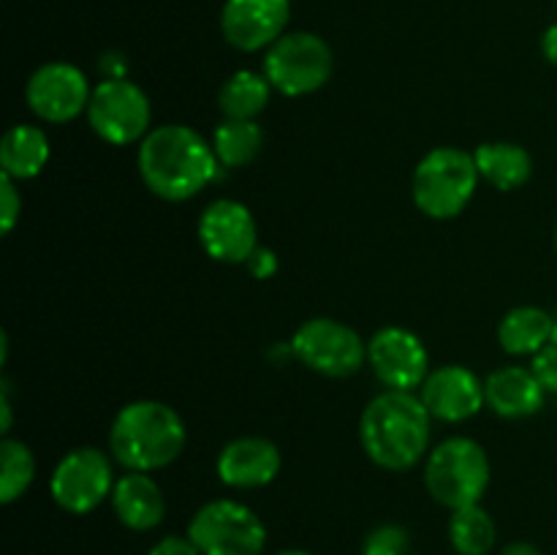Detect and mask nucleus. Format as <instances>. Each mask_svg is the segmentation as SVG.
Here are the masks:
<instances>
[{"label":"nucleus","mask_w":557,"mask_h":555,"mask_svg":"<svg viewBox=\"0 0 557 555\" xmlns=\"http://www.w3.org/2000/svg\"><path fill=\"white\" fill-rule=\"evenodd\" d=\"M212 141L180 123L158 125L139 145V174L163 201H188L218 177Z\"/></svg>","instance_id":"f257e3e1"},{"label":"nucleus","mask_w":557,"mask_h":555,"mask_svg":"<svg viewBox=\"0 0 557 555\" xmlns=\"http://www.w3.org/2000/svg\"><path fill=\"white\" fill-rule=\"evenodd\" d=\"M433 417L413 392L386 390L364 406L359 441L370 460L386 471H408L430 449Z\"/></svg>","instance_id":"f03ea898"},{"label":"nucleus","mask_w":557,"mask_h":555,"mask_svg":"<svg viewBox=\"0 0 557 555\" xmlns=\"http://www.w3.org/2000/svg\"><path fill=\"white\" fill-rule=\"evenodd\" d=\"M185 422L161 400H134L123 406L109 428V452L128 471L150 473L183 455Z\"/></svg>","instance_id":"7ed1b4c3"},{"label":"nucleus","mask_w":557,"mask_h":555,"mask_svg":"<svg viewBox=\"0 0 557 555\" xmlns=\"http://www.w3.org/2000/svg\"><path fill=\"white\" fill-rule=\"evenodd\" d=\"M413 205L435 221H451L471 205L479 188L473 152L435 147L413 169Z\"/></svg>","instance_id":"20e7f679"},{"label":"nucleus","mask_w":557,"mask_h":555,"mask_svg":"<svg viewBox=\"0 0 557 555\" xmlns=\"http://www.w3.org/2000/svg\"><path fill=\"white\" fill-rule=\"evenodd\" d=\"M424 488L435 504L449 511L482 504L490 488V457L484 446L466 435L441 441L428 455Z\"/></svg>","instance_id":"39448f33"},{"label":"nucleus","mask_w":557,"mask_h":555,"mask_svg":"<svg viewBox=\"0 0 557 555\" xmlns=\"http://www.w3.org/2000/svg\"><path fill=\"white\" fill-rule=\"evenodd\" d=\"M332 58L330 44L308 30L283 33L264 54V76L272 90L288 98L310 96L330 82Z\"/></svg>","instance_id":"423d86ee"},{"label":"nucleus","mask_w":557,"mask_h":555,"mask_svg":"<svg viewBox=\"0 0 557 555\" xmlns=\"http://www.w3.org/2000/svg\"><path fill=\"white\" fill-rule=\"evenodd\" d=\"M188 536L201 555H261L267 526L250 506L215 498L201 506L188 522Z\"/></svg>","instance_id":"0eeeda50"},{"label":"nucleus","mask_w":557,"mask_h":555,"mask_svg":"<svg viewBox=\"0 0 557 555\" xmlns=\"http://www.w3.org/2000/svg\"><path fill=\"white\" fill-rule=\"evenodd\" d=\"M288 348L305 368L330 379H346L368 365V343L359 332L324 316L299 324Z\"/></svg>","instance_id":"6e6552de"},{"label":"nucleus","mask_w":557,"mask_h":555,"mask_svg":"<svg viewBox=\"0 0 557 555\" xmlns=\"http://www.w3.org/2000/svg\"><path fill=\"white\" fill-rule=\"evenodd\" d=\"M87 123L109 145H134L152 131L150 98L131 79H103L92 87Z\"/></svg>","instance_id":"1a4fd4ad"},{"label":"nucleus","mask_w":557,"mask_h":555,"mask_svg":"<svg viewBox=\"0 0 557 555\" xmlns=\"http://www.w3.org/2000/svg\"><path fill=\"white\" fill-rule=\"evenodd\" d=\"M114 482L117 479H114V468L107 452L96 449V446H79L54 466L49 493L60 509L71 511V515H87L107 498H112Z\"/></svg>","instance_id":"9d476101"},{"label":"nucleus","mask_w":557,"mask_h":555,"mask_svg":"<svg viewBox=\"0 0 557 555\" xmlns=\"http://www.w3.org/2000/svg\"><path fill=\"white\" fill-rule=\"evenodd\" d=\"M90 96L92 87L87 85L85 71L65 60L38 65L25 87V101L30 112L44 123L54 125L71 123L82 112H87Z\"/></svg>","instance_id":"9b49d317"},{"label":"nucleus","mask_w":557,"mask_h":555,"mask_svg":"<svg viewBox=\"0 0 557 555\" xmlns=\"http://www.w3.org/2000/svg\"><path fill=\"white\" fill-rule=\"evenodd\" d=\"M199 243L210 259L221 264H245L259 248V226L243 201L218 199L199 218Z\"/></svg>","instance_id":"f8f14e48"},{"label":"nucleus","mask_w":557,"mask_h":555,"mask_svg":"<svg viewBox=\"0 0 557 555\" xmlns=\"http://www.w3.org/2000/svg\"><path fill=\"white\" fill-rule=\"evenodd\" d=\"M368 365L386 390L413 392L430 375V357L419 335L406 326H384L368 343Z\"/></svg>","instance_id":"ddd939ff"},{"label":"nucleus","mask_w":557,"mask_h":555,"mask_svg":"<svg viewBox=\"0 0 557 555\" xmlns=\"http://www.w3.org/2000/svg\"><path fill=\"white\" fill-rule=\"evenodd\" d=\"M292 0H226L221 9V33L239 52L270 49L286 33Z\"/></svg>","instance_id":"4468645a"},{"label":"nucleus","mask_w":557,"mask_h":555,"mask_svg":"<svg viewBox=\"0 0 557 555\" xmlns=\"http://www.w3.org/2000/svg\"><path fill=\"white\" fill-rule=\"evenodd\" d=\"M424 408L441 422H466L482 411L484 381L466 365H441L419 386Z\"/></svg>","instance_id":"2eb2a0df"},{"label":"nucleus","mask_w":557,"mask_h":555,"mask_svg":"<svg viewBox=\"0 0 557 555\" xmlns=\"http://www.w3.org/2000/svg\"><path fill=\"white\" fill-rule=\"evenodd\" d=\"M281 466L283 457L270 439L243 435L228 441L218 455V479L234 490L264 488L281 473Z\"/></svg>","instance_id":"dca6fc26"},{"label":"nucleus","mask_w":557,"mask_h":555,"mask_svg":"<svg viewBox=\"0 0 557 555\" xmlns=\"http://www.w3.org/2000/svg\"><path fill=\"white\" fill-rule=\"evenodd\" d=\"M544 390L531 368L520 365H506L493 370L484 381V400L498 417L504 419H525L533 417L544 406Z\"/></svg>","instance_id":"f3484780"},{"label":"nucleus","mask_w":557,"mask_h":555,"mask_svg":"<svg viewBox=\"0 0 557 555\" xmlns=\"http://www.w3.org/2000/svg\"><path fill=\"white\" fill-rule=\"evenodd\" d=\"M112 509L114 517L131 531H152L163 522L166 515V501H163L161 488L150 473L128 471L114 482L112 490Z\"/></svg>","instance_id":"a211bd4d"},{"label":"nucleus","mask_w":557,"mask_h":555,"mask_svg":"<svg viewBox=\"0 0 557 555\" xmlns=\"http://www.w3.org/2000/svg\"><path fill=\"white\" fill-rule=\"evenodd\" d=\"M479 177L498 190H517L531 180L533 158L515 141H484L473 150Z\"/></svg>","instance_id":"6ab92c4d"},{"label":"nucleus","mask_w":557,"mask_h":555,"mask_svg":"<svg viewBox=\"0 0 557 555\" xmlns=\"http://www.w3.org/2000/svg\"><path fill=\"white\" fill-rule=\"evenodd\" d=\"M555 319L536 305L511 308L498 324V343L511 357L539 354L547 343H553Z\"/></svg>","instance_id":"aec40b11"},{"label":"nucleus","mask_w":557,"mask_h":555,"mask_svg":"<svg viewBox=\"0 0 557 555\" xmlns=\"http://www.w3.org/2000/svg\"><path fill=\"white\" fill-rule=\"evenodd\" d=\"M49 161V139L38 125H11L0 141V169L11 180H33Z\"/></svg>","instance_id":"412c9836"},{"label":"nucleus","mask_w":557,"mask_h":555,"mask_svg":"<svg viewBox=\"0 0 557 555\" xmlns=\"http://www.w3.org/2000/svg\"><path fill=\"white\" fill-rule=\"evenodd\" d=\"M270 92L272 85L264 74L248 69L234 71L218 92V107L226 120H256L270 103Z\"/></svg>","instance_id":"4be33fe9"},{"label":"nucleus","mask_w":557,"mask_h":555,"mask_svg":"<svg viewBox=\"0 0 557 555\" xmlns=\"http://www.w3.org/2000/svg\"><path fill=\"white\" fill-rule=\"evenodd\" d=\"M264 147V131L256 120H223L212 134V150L226 169L248 166Z\"/></svg>","instance_id":"5701e85b"},{"label":"nucleus","mask_w":557,"mask_h":555,"mask_svg":"<svg viewBox=\"0 0 557 555\" xmlns=\"http://www.w3.org/2000/svg\"><path fill=\"white\" fill-rule=\"evenodd\" d=\"M449 542L457 555H490L498 542V526L482 504L451 511Z\"/></svg>","instance_id":"b1692460"},{"label":"nucleus","mask_w":557,"mask_h":555,"mask_svg":"<svg viewBox=\"0 0 557 555\" xmlns=\"http://www.w3.org/2000/svg\"><path fill=\"white\" fill-rule=\"evenodd\" d=\"M36 479V457L27 444L14 439L0 441V501L14 504Z\"/></svg>","instance_id":"393cba45"},{"label":"nucleus","mask_w":557,"mask_h":555,"mask_svg":"<svg viewBox=\"0 0 557 555\" xmlns=\"http://www.w3.org/2000/svg\"><path fill=\"white\" fill-rule=\"evenodd\" d=\"M408 550H411V533L397 522L375 526L362 542V555H408Z\"/></svg>","instance_id":"a878e982"},{"label":"nucleus","mask_w":557,"mask_h":555,"mask_svg":"<svg viewBox=\"0 0 557 555\" xmlns=\"http://www.w3.org/2000/svg\"><path fill=\"white\" fill-rule=\"evenodd\" d=\"M22 212V196L16 190V180L0 174V232L3 237H9L14 232L16 221H20Z\"/></svg>","instance_id":"bb28decb"},{"label":"nucleus","mask_w":557,"mask_h":555,"mask_svg":"<svg viewBox=\"0 0 557 555\" xmlns=\"http://www.w3.org/2000/svg\"><path fill=\"white\" fill-rule=\"evenodd\" d=\"M533 375L547 392H557V343H547L539 354H533Z\"/></svg>","instance_id":"cd10ccee"},{"label":"nucleus","mask_w":557,"mask_h":555,"mask_svg":"<svg viewBox=\"0 0 557 555\" xmlns=\"http://www.w3.org/2000/svg\"><path fill=\"white\" fill-rule=\"evenodd\" d=\"M245 264H248L250 275L259 278V281H267V278H272L277 272V256H275V250L259 245V248L253 250V256H250Z\"/></svg>","instance_id":"c85d7f7f"},{"label":"nucleus","mask_w":557,"mask_h":555,"mask_svg":"<svg viewBox=\"0 0 557 555\" xmlns=\"http://www.w3.org/2000/svg\"><path fill=\"white\" fill-rule=\"evenodd\" d=\"M150 555H201L199 547L194 544V539L185 533V536H163L152 544Z\"/></svg>","instance_id":"c756f323"},{"label":"nucleus","mask_w":557,"mask_h":555,"mask_svg":"<svg viewBox=\"0 0 557 555\" xmlns=\"http://www.w3.org/2000/svg\"><path fill=\"white\" fill-rule=\"evenodd\" d=\"M103 79H125V60L117 52H109L101 58Z\"/></svg>","instance_id":"7c9ffc66"},{"label":"nucleus","mask_w":557,"mask_h":555,"mask_svg":"<svg viewBox=\"0 0 557 555\" xmlns=\"http://www.w3.org/2000/svg\"><path fill=\"white\" fill-rule=\"evenodd\" d=\"M542 52H544V58L549 60V63L557 65V22H555V25H549L547 30H544Z\"/></svg>","instance_id":"2f4dec72"},{"label":"nucleus","mask_w":557,"mask_h":555,"mask_svg":"<svg viewBox=\"0 0 557 555\" xmlns=\"http://www.w3.org/2000/svg\"><path fill=\"white\" fill-rule=\"evenodd\" d=\"M500 555H544V553L531 542H511L500 550Z\"/></svg>","instance_id":"473e14b6"},{"label":"nucleus","mask_w":557,"mask_h":555,"mask_svg":"<svg viewBox=\"0 0 557 555\" xmlns=\"http://www.w3.org/2000/svg\"><path fill=\"white\" fill-rule=\"evenodd\" d=\"M0 414H3V422H0V430L9 433L11 430V400H9V384L3 381V395H0Z\"/></svg>","instance_id":"72a5a7b5"},{"label":"nucleus","mask_w":557,"mask_h":555,"mask_svg":"<svg viewBox=\"0 0 557 555\" xmlns=\"http://www.w3.org/2000/svg\"><path fill=\"white\" fill-rule=\"evenodd\" d=\"M275 555H310V553H305V550H283V553H275Z\"/></svg>","instance_id":"f704fd0d"},{"label":"nucleus","mask_w":557,"mask_h":555,"mask_svg":"<svg viewBox=\"0 0 557 555\" xmlns=\"http://www.w3.org/2000/svg\"><path fill=\"white\" fill-rule=\"evenodd\" d=\"M555 250H557V229H555Z\"/></svg>","instance_id":"c9c22d12"}]
</instances>
